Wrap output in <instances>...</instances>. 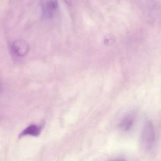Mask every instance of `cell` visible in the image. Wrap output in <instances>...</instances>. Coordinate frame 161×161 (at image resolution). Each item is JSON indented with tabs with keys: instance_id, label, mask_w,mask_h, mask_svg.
Masks as SVG:
<instances>
[{
	"instance_id": "1",
	"label": "cell",
	"mask_w": 161,
	"mask_h": 161,
	"mask_svg": "<svg viewBox=\"0 0 161 161\" xmlns=\"http://www.w3.org/2000/svg\"><path fill=\"white\" fill-rule=\"evenodd\" d=\"M154 130L152 123L146 122L143 128L141 137V144L144 149L148 150L152 147L154 140Z\"/></svg>"
},
{
	"instance_id": "2",
	"label": "cell",
	"mask_w": 161,
	"mask_h": 161,
	"mask_svg": "<svg viewBox=\"0 0 161 161\" xmlns=\"http://www.w3.org/2000/svg\"><path fill=\"white\" fill-rule=\"evenodd\" d=\"M13 52L17 56L23 57L26 56L30 50V46L25 40L17 39L14 41L12 45Z\"/></svg>"
},
{
	"instance_id": "3",
	"label": "cell",
	"mask_w": 161,
	"mask_h": 161,
	"mask_svg": "<svg viewBox=\"0 0 161 161\" xmlns=\"http://www.w3.org/2000/svg\"><path fill=\"white\" fill-rule=\"evenodd\" d=\"M135 120L134 115L129 114L123 118L119 124V127L124 131H128L131 128Z\"/></svg>"
},
{
	"instance_id": "4",
	"label": "cell",
	"mask_w": 161,
	"mask_h": 161,
	"mask_svg": "<svg viewBox=\"0 0 161 161\" xmlns=\"http://www.w3.org/2000/svg\"><path fill=\"white\" fill-rule=\"evenodd\" d=\"M41 126L34 124L30 125L21 132V133L19 134V137L26 135L37 136L41 133Z\"/></svg>"
},
{
	"instance_id": "5",
	"label": "cell",
	"mask_w": 161,
	"mask_h": 161,
	"mask_svg": "<svg viewBox=\"0 0 161 161\" xmlns=\"http://www.w3.org/2000/svg\"><path fill=\"white\" fill-rule=\"evenodd\" d=\"M58 7V0H49L47 6L48 13L51 14L53 12L56 10Z\"/></svg>"
},
{
	"instance_id": "6",
	"label": "cell",
	"mask_w": 161,
	"mask_h": 161,
	"mask_svg": "<svg viewBox=\"0 0 161 161\" xmlns=\"http://www.w3.org/2000/svg\"><path fill=\"white\" fill-rule=\"evenodd\" d=\"M114 42V41L113 38H112V37H109V36L106 37V38L104 39V43L107 45H110V44H112V42Z\"/></svg>"
},
{
	"instance_id": "7",
	"label": "cell",
	"mask_w": 161,
	"mask_h": 161,
	"mask_svg": "<svg viewBox=\"0 0 161 161\" xmlns=\"http://www.w3.org/2000/svg\"><path fill=\"white\" fill-rule=\"evenodd\" d=\"M64 1H65V2L66 3V4H67L68 5H69V6H70L71 4V1L70 0H64Z\"/></svg>"
}]
</instances>
